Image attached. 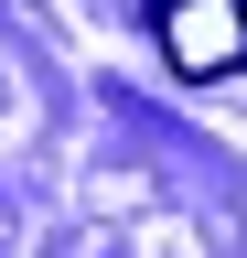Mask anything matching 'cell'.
<instances>
[{
    "instance_id": "obj_1",
    "label": "cell",
    "mask_w": 247,
    "mask_h": 258,
    "mask_svg": "<svg viewBox=\"0 0 247 258\" xmlns=\"http://www.w3.org/2000/svg\"><path fill=\"white\" fill-rule=\"evenodd\" d=\"M150 32H161V54L183 76H236L247 64V0H161Z\"/></svg>"
}]
</instances>
